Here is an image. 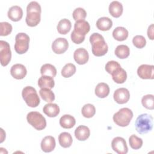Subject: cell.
Returning <instances> with one entry per match:
<instances>
[{
    "label": "cell",
    "mask_w": 154,
    "mask_h": 154,
    "mask_svg": "<svg viewBox=\"0 0 154 154\" xmlns=\"http://www.w3.org/2000/svg\"><path fill=\"white\" fill-rule=\"evenodd\" d=\"M41 6L37 1L30 2L26 7V16L25 19L28 26L34 27L37 26L41 19Z\"/></svg>",
    "instance_id": "cell-1"
},
{
    "label": "cell",
    "mask_w": 154,
    "mask_h": 154,
    "mask_svg": "<svg viewBox=\"0 0 154 154\" xmlns=\"http://www.w3.org/2000/svg\"><path fill=\"white\" fill-rule=\"evenodd\" d=\"M91 45V51L94 55L101 57L105 55L108 50V46L103 37L98 32L93 33L90 37Z\"/></svg>",
    "instance_id": "cell-2"
},
{
    "label": "cell",
    "mask_w": 154,
    "mask_h": 154,
    "mask_svg": "<svg viewBox=\"0 0 154 154\" xmlns=\"http://www.w3.org/2000/svg\"><path fill=\"white\" fill-rule=\"evenodd\" d=\"M135 125V129L139 134H146L152 129L153 117L146 113L140 114L137 118Z\"/></svg>",
    "instance_id": "cell-3"
},
{
    "label": "cell",
    "mask_w": 154,
    "mask_h": 154,
    "mask_svg": "<svg viewBox=\"0 0 154 154\" xmlns=\"http://www.w3.org/2000/svg\"><path fill=\"white\" fill-rule=\"evenodd\" d=\"M133 117V112L128 108H122L112 117L114 122L118 126L125 127L129 125Z\"/></svg>",
    "instance_id": "cell-4"
},
{
    "label": "cell",
    "mask_w": 154,
    "mask_h": 154,
    "mask_svg": "<svg viewBox=\"0 0 154 154\" xmlns=\"http://www.w3.org/2000/svg\"><path fill=\"white\" fill-rule=\"evenodd\" d=\"M22 96L27 105L29 107H37L40 103V100L37 91L31 86L25 87L22 90Z\"/></svg>",
    "instance_id": "cell-5"
},
{
    "label": "cell",
    "mask_w": 154,
    "mask_h": 154,
    "mask_svg": "<svg viewBox=\"0 0 154 154\" xmlns=\"http://www.w3.org/2000/svg\"><path fill=\"white\" fill-rule=\"evenodd\" d=\"M26 120L28 123L37 130H42L46 126V119L39 112H29L26 116Z\"/></svg>",
    "instance_id": "cell-6"
},
{
    "label": "cell",
    "mask_w": 154,
    "mask_h": 154,
    "mask_svg": "<svg viewBox=\"0 0 154 154\" xmlns=\"http://www.w3.org/2000/svg\"><path fill=\"white\" fill-rule=\"evenodd\" d=\"M29 37L25 32H19L15 37L14 49L19 54L25 53L29 49Z\"/></svg>",
    "instance_id": "cell-7"
},
{
    "label": "cell",
    "mask_w": 154,
    "mask_h": 154,
    "mask_svg": "<svg viewBox=\"0 0 154 154\" xmlns=\"http://www.w3.org/2000/svg\"><path fill=\"white\" fill-rule=\"evenodd\" d=\"M11 58L10 45L4 40H0V61L2 66L8 65Z\"/></svg>",
    "instance_id": "cell-8"
},
{
    "label": "cell",
    "mask_w": 154,
    "mask_h": 154,
    "mask_svg": "<svg viewBox=\"0 0 154 154\" xmlns=\"http://www.w3.org/2000/svg\"><path fill=\"white\" fill-rule=\"evenodd\" d=\"M112 150L118 154H126L128 152V147L126 140L120 137L113 138L111 142Z\"/></svg>",
    "instance_id": "cell-9"
},
{
    "label": "cell",
    "mask_w": 154,
    "mask_h": 154,
    "mask_svg": "<svg viewBox=\"0 0 154 154\" xmlns=\"http://www.w3.org/2000/svg\"><path fill=\"white\" fill-rule=\"evenodd\" d=\"M137 74L143 79H153L154 78V66L141 64L137 69Z\"/></svg>",
    "instance_id": "cell-10"
},
{
    "label": "cell",
    "mask_w": 154,
    "mask_h": 154,
    "mask_svg": "<svg viewBox=\"0 0 154 154\" xmlns=\"http://www.w3.org/2000/svg\"><path fill=\"white\" fill-rule=\"evenodd\" d=\"M69 43L66 38L59 37L56 38L52 44V49L54 53L61 54L64 53L68 49Z\"/></svg>",
    "instance_id": "cell-11"
},
{
    "label": "cell",
    "mask_w": 154,
    "mask_h": 154,
    "mask_svg": "<svg viewBox=\"0 0 154 154\" xmlns=\"http://www.w3.org/2000/svg\"><path fill=\"white\" fill-rule=\"evenodd\" d=\"M114 100L119 104H124L128 102L130 98L129 90L126 88H119L117 89L113 94Z\"/></svg>",
    "instance_id": "cell-12"
},
{
    "label": "cell",
    "mask_w": 154,
    "mask_h": 154,
    "mask_svg": "<svg viewBox=\"0 0 154 154\" xmlns=\"http://www.w3.org/2000/svg\"><path fill=\"white\" fill-rule=\"evenodd\" d=\"M90 26L89 23L85 20H77L74 24V29L73 30L76 34L82 36L85 35L90 31Z\"/></svg>",
    "instance_id": "cell-13"
},
{
    "label": "cell",
    "mask_w": 154,
    "mask_h": 154,
    "mask_svg": "<svg viewBox=\"0 0 154 154\" xmlns=\"http://www.w3.org/2000/svg\"><path fill=\"white\" fill-rule=\"evenodd\" d=\"M27 73L26 67L22 64H16L12 66L10 69L11 75L15 79H22L25 77Z\"/></svg>",
    "instance_id": "cell-14"
},
{
    "label": "cell",
    "mask_w": 154,
    "mask_h": 154,
    "mask_svg": "<svg viewBox=\"0 0 154 154\" xmlns=\"http://www.w3.org/2000/svg\"><path fill=\"white\" fill-rule=\"evenodd\" d=\"M73 58L78 64L82 65L85 64L88 61L89 55L85 49L81 48L75 51L73 53Z\"/></svg>",
    "instance_id": "cell-15"
},
{
    "label": "cell",
    "mask_w": 154,
    "mask_h": 154,
    "mask_svg": "<svg viewBox=\"0 0 154 154\" xmlns=\"http://www.w3.org/2000/svg\"><path fill=\"white\" fill-rule=\"evenodd\" d=\"M56 143L54 137L51 135L46 136L43 138L41 142V149L42 150L46 153L51 152L55 147Z\"/></svg>",
    "instance_id": "cell-16"
},
{
    "label": "cell",
    "mask_w": 154,
    "mask_h": 154,
    "mask_svg": "<svg viewBox=\"0 0 154 154\" xmlns=\"http://www.w3.org/2000/svg\"><path fill=\"white\" fill-rule=\"evenodd\" d=\"M8 18L14 22L20 20L23 16V10L22 8L18 5H13L11 7L7 13Z\"/></svg>",
    "instance_id": "cell-17"
},
{
    "label": "cell",
    "mask_w": 154,
    "mask_h": 154,
    "mask_svg": "<svg viewBox=\"0 0 154 154\" xmlns=\"http://www.w3.org/2000/svg\"><path fill=\"white\" fill-rule=\"evenodd\" d=\"M108 10L112 16L119 17L122 14L123 8L121 2L118 1H113L110 3Z\"/></svg>",
    "instance_id": "cell-18"
},
{
    "label": "cell",
    "mask_w": 154,
    "mask_h": 154,
    "mask_svg": "<svg viewBox=\"0 0 154 154\" xmlns=\"http://www.w3.org/2000/svg\"><path fill=\"white\" fill-rule=\"evenodd\" d=\"M90 135V129L84 125L78 126L75 131V136L79 141L86 140Z\"/></svg>",
    "instance_id": "cell-19"
},
{
    "label": "cell",
    "mask_w": 154,
    "mask_h": 154,
    "mask_svg": "<svg viewBox=\"0 0 154 154\" xmlns=\"http://www.w3.org/2000/svg\"><path fill=\"white\" fill-rule=\"evenodd\" d=\"M113 81L117 84H123L127 79V73L121 67L115 70L111 74Z\"/></svg>",
    "instance_id": "cell-20"
},
{
    "label": "cell",
    "mask_w": 154,
    "mask_h": 154,
    "mask_svg": "<svg viewBox=\"0 0 154 154\" xmlns=\"http://www.w3.org/2000/svg\"><path fill=\"white\" fill-rule=\"evenodd\" d=\"M43 112L49 117H55L60 113V108L56 103H47L43 108Z\"/></svg>",
    "instance_id": "cell-21"
},
{
    "label": "cell",
    "mask_w": 154,
    "mask_h": 154,
    "mask_svg": "<svg viewBox=\"0 0 154 154\" xmlns=\"http://www.w3.org/2000/svg\"><path fill=\"white\" fill-rule=\"evenodd\" d=\"M75 119L69 114H64L60 119V125L64 129H70L75 126Z\"/></svg>",
    "instance_id": "cell-22"
},
{
    "label": "cell",
    "mask_w": 154,
    "mask_h": 154,
    "mask_svg": "<svg viewBox=\"0 0 154 154\" xmlns=\"http://www.w3.org/2000/svg\"><path fill=\"white\" fill-rule=\"evenodd\" d=\"M109 87L108 85L105 82L99 83L95 88V94L99 98H105L108 96L109 93Z\"/></svg>",
    "instance_id": "cell-23"
},
{
    "label": "cell",
    "mask_w": 154,
    "mask_h": 154,
    "mask_svg": "<svg viewBox=\"0 0 154 154\" xmlns=\"http://www.w3.org/2000/svg\"><path fill=\"white\" fill-rule=\"evenodd\" d=\"M112 26V22L108 17H102L97 19L96 22L97 28L101 31H108Z\"/></svg>",
    "instance_id": "cell-24"
},
{
    "label": "cell",
    "mask_w": 154,
    "mask_h": 154,
    "mask_svg": "<svg viewBox=\"0 0 154 154\" xmlns=\"http://www.w3.org/2000/svg\"><path fill=\"white\" fill-rule=\"evenodd\" d=\"M38 85L40 88H47L51 89L55 85V81L52 77L42 75L38 80Z\"/></svg>",
    "instance_id": "cell-25"
},
{
    "label": "cell",
    "mask_w": 154,
    "mask_h": 154,
    "mask_svg": "<svg viewBox=\"0 0 154 154\" xmlns=\"http://www.w3.org/2000/svg\"><path fill=\"white\" fill-rule=\"evenodd\" d=\"M128 31L123 26H117L112 31L113 37L118 41L125 40L128 37Z\"/></svg>",
    "instance_id": "cell-26"
},
{
    "label": "cell",
    "mask_w": 154,
    "mask_h": 154,
    "mask_svg": "<svg viewBox=\"0 0 154 154\" xmlns=\"http://www.w3.org/2000/svg\"><path fill=\"white\" fill-rule=\"evenodd\" d=\"M58 141L61 147L64 148H67L71 146L73 139L70 133L67 132H63L59 135Z\"/></svg>",
    "instance_id": "cell-27"
},
{
    "label": "cell",
    "mask_w": 154,
    "mask_h": 154,
    "mask_svg": "<svg viewBox=\"0 0 154 154\" xmlns=\"http://www.w3.org/2000/svg\"><path fill=\"white\" fill-rule=\"evenodd\" d=\"M71 27V22L69 19H63L59 21L57 26V29L60 34H66L70 31Z\"/></svg>",
    "instance_id": "cell-28"
},
{
    "label": "cell",
    "mask_w": 154,
    "mask_h": 154,
    "mask_svg": "<svg viewBox=\"0 0 154 154\" xmlns=\"http://www.w3.org/2000/svg\"><path fill=\"white\" fill-rule=\"evenodd\" d=\"M115 55L120 59L127 58L130 54L129 48L125 45H118L114 51Z\"/></svg>",
    "instance_id": "cell-29"
},
{
    "label": "cell",
    "mask_w": 154,
    "mask_h": 154,
    "mask_svg": "<svg viewBox=\"0 0 154 154\" xmlns=\"http://www.w3.org/2000/svg\"><path fill=\"white\" fill-rule=\"evenodd\" d=\"M40 73L42 75L55 77L57 75V69L54 66L51 64H45L40 68Z\"/></svg>",
    "instance_id": "cell-30"
},
{
    "label": "cell",
    "mask_w": 154,
    "mask_h": 154,
    "mask_svg": "<svg viewBox=\"0 0 154 154\" xmlns=\"http://www.w3.org/2000/svg\"><path fill=\"white\" fill-rule=\"evenodd\" d=\"M39 94L42 99L48 103H51L55 100V94L49 88H41L39 90Z\"/></svg>",
    "instance_id": "cell-31"
},
{
    "label": "cell",
    "mask_w": 154,
    "mask_h": 154,
    "mask_svg": "<svg viewBox=\"0 0 154 154\" xmlns=\"http://www.w3.org/2000/svg\"><path fill=\"white\" fill-rule=\"evenodd\" d=\"M76 66L72 63L66 64L62 69L61 73L64 78H69L76 72Z\"/></svg>",
    "instance_id": "cell-32"
},
{
    "label": "cell",
    "mask_w": 154,
    "mask_h": 154,
    "mask_svg": "<svg viewBox=\"0 0 154 154\" xmlns=\"http://www.w3.org/2000/svg\"><path fill=\"white\" fill-rule=\"evenodd\" d=\"M82 116L85 118H91L96 113V108L91 103L85 104L81 109Z\"/></svg>",
    "instance_id": "cell-33"
},
{
    "label": "cell",
    "mask_w": 154,
    "mask_h": 154,
    "mask_svg": "<svg viewBox=\"0 0 154 154\" xmlns=\"http://www.w3.org/2000/svg\"><path fill=\"white\" fill-rule=\"evenodd\" d=\"M131 147L134 150H138L143 146V140L135 135H131L129 138Z\"/></svg>",
    "instance_id": "cell-34"
},
{
    "label": "cell",
    "mask_w": 154,
    "mask_h": 154,
    "mask_svg": "<svg viewBox=\"0 0 154 154\" xmlns=\"http://www.w3.org/2000/svg\"><path fill=\"white\" fill-rule=\"evenodd\" d=\"M141 103L144 107L148 109L154 108V97L153 94H146L141 99Z\"/></svg>",
    "instance_id": "cell-35"
},
{
    "label": "cell",
    "mask_w": 154,
    "mask_h": 154,
    "mask_svg": "<svg viewBox=\"0 0 154 154\" xmlns=\"http://www.w3.org/2000/svg\"><path fill=\"white\" fill-rule=\"evenodd\" d=\"M87 16L86 11L81 7H78L75 8L72 13L73 18L75 20H84Z\"/></svg>",
    "instance_id": "cell-36"
},
{
    "label": "cell",
    "mask_w": 154,
    "mask_h": 154,
    "mask_svg": "<svg viewBox=\"0 0 154 154\" xmlns=\"http://www.w3.org/2000/svg\"><path fill=\"white\" fill-rule=\"evenodd\" d=\"M133 45L137 48L141 49L146 45V40L144 36L141 35H137L132 38Z\"/></svg>",
    "instance_id": "cell-37"
},
{
    "label": "cell",
    "mask_w": 154,
    "mask_h": 154,
    "mask_svg": "<svg viewBox=\"0 0 154 154\" xmlns=\"http://www.w3.org/2000/svg\"><path fill=\"white\" fill-rule=\"evenodd\" d=\"M0 35L6 36L9 35L12 31V25L7 22H2L0 23Z\"/></svg>",
    "instance_id": "cell-38"
},
{
    "label": "cell",
    "mask_w": 154,
    "mask_h": 154,
    "mask_svg": "<svg viewBox=\"0 0 154 154\" xmlns=\"http://www.w3.org/2000/svg\"><path fill=\"white\" fill-rule=\"evenodd\" d=\"M121 67L120 64L114 60H111V61H109L106 63V64H105V70L109 73V74H111L115 70H116L117 68Z\"/></svg>",
    "instance_id": "cell-39"
},
{
    "label": "cell",
    "mask_w": 154,
    "mask_h": 154,
    "mask_svg": "<svg viewBox=\"0 0 154 154\" xmlns=\"http://www.w3.org/2000/svg\"><path fill=\"white\" fill-rule=\"evenodd\" d=\"M71 40L72 42L76 44H80L84 42L85 39V36H82L76 34L75 31H72L71 33Z\"/></svg>",
    "instance_id": "cell-40"
},
{
    "label": "cell",
    "mask_w": 154,
    "mask_h": 154,
    "mask_svg": "<svg viewBox=\"0 0 154 154\" xmlns=\"http://www.w3.org/2000/svg\"><path fill=\"white\" fill-rule=\"evenodd\" d=\"M153 29L154 26L153 24H151L147 29V36L150 40H153Z\"/></svg>",
    "instance_id": "cell-41"
}]
</instances>
